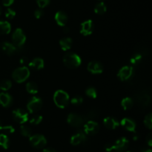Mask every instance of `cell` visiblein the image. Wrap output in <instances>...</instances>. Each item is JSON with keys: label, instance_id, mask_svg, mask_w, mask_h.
<instances>
[{"label": "cell", "instance_id": "obj_1", "mask_svg": "<svg viewBox=\"0 0 152 152\" xmlns=\"http://www.w3.org/2000/svg\"><path fill=\"white\" fill-rule=\"evenodd\" d=\"M69 95L64 90H57L53 95V101L56 107L61 109L65 108L69 103Z\"/></svg>", "mask_w": 152, "mask_h": 152}, {"label": "cell", "instance_id": "obj_2", "mask_svg": "<svg viewBox=\"0 0 152 152\" xmlns=\"http://www.w3.org/2000/svg\"><path fill=\"white\" fill-rule=\"evenodd\" d=\"M63 62L68 68L75 69L80 66L82 63V60L77 54L73 53V52H68L64 55Z\"/></svg>", "mask_w": 152, "mask_h": 152}, {"label": "cell", "instance_id": "obj_3", "mask_svg": "<svg viewBox=\"0 0 152 152\" xmlns=\"http://www.w3.org/2000/svg\"><path fill=\"white\" fill-rule=\"evenodd\" d=\"M129 144V141L126 137H121L118 139L114 144H107L105 145V148L106 151L111 152L112 151H116L121 152L126 150L128 148Z\"/></svg>", "mask_w": 152, "mask_h": 152}, {"label": "cell", "instance_id": "obj_4", "mask_svg": "<svg viewBox=\"0 0 152 152\" xmlns=\"http://www.w3.org/2000/svg\"><path fill=\"white\" fill-rule=\"evenodd\" d=\"M30 76V70L26 66H21L16 69L12 73V77L17 83L25 81Z\"/></svg>", "mask_w": 152, "mask_h": 152}, {"label": "cell", "instance_id": "obj_5", "mask_svg": "<svg viewBox=\"0 0 152 152\" xmlns=\"http://www.w3.org/2000/svg\"><path fill=\"white\" fill-rule=\"evenodd\" d=\"M12 41H13V44L17 49L21 48L25 44L26 41V36L21 28H16L13 31L12 34Z\"/></svg>", "mask_w": 152, "mask_h": 152}, {"label": "cell", "instance_id": "obj_6", "mask_svg": "<svg viewBox=\"0 0 152 152\" xmlns=\"http://www.w3.org/2000/svg\"><path fill=\"white\" fill-rule=\"evenodd\" d=\"M86 120L85 116L74 113H70L67 118L68 123L74 128H80V127L83 126L86 122Z\"/></svg>", "mask_w": 152, "mask_h": 152}, {"label": "cell", "instance_id": "obj_7", "mask_svg": "<svg viewBox=\"0 0 152 152\" xmlns=\"http://www.w3.org/2000/svg\"><path fill=\"white\" fill-rule=\"evenodd\" d=\"M29 142L31 146L35 148L40 149L42 148L47 144V139L45 137L41 134H34L30 137Z\"/></svg>", "mask_w": 152, "mask_h": 152}, {"label": "cell", "instance_id": "obj_8", "mask_svg": "<svg viewBox=\"0 0 152 152\" xmlns=\"http://www.w3.org/2000/svg\"><path fill=\"white\" fill-rule=\"evenodd\" d=\"M42 106V101L39 97H33L27 104V108L31 113H36L41 109Z\"/></svg>", "mask_w": 152, "mask_h": 152}, {"label": "cell", "instance_id": "obj_9", "mask_svg": "<svg viewBox=\"0 0 152 152\" xmlns=\"http://www.w3.org/2000/svg\"><path fill=\"white\" fill-rule=\"evenodd\" d=\"M134 75V69L131 66H125L119 70L117 73L119 79L122 81L129 80Z\"/></svg>", "mask_w": 152, "mask_h": 152}, {"label": "cell", "instance_id": "obj_10", "mask_svg": "<svg viewBox=\"0 0 152 152\" xmlns=\"http://www.w3.org/2000/svg\"><path fill=\"white\" fill-rule=\"evenodd\" d=\"M13 118L16 122L19 124H24L28 121V113L24 109L18 108L13 111Z\"/></svg>", "mask_w": 152, "mask_h": 152}, {"label": "cell", "instance_id": "obj_11", "mask_svg": "<svg viewBox=\"0 0 152 152\" xmlns=\"http://www.w3.org/2000/svg\"><path fill=\"white\" fill-rule=\"evenodd\" d=\"M99 124L94 120H88L84 124V132L86 135H94L99 131Z\"/></svg>", "mask_w": 152, "mask_h": 152}, {"label": "cell", "instance_id": "obj_12", "mask_svg": "<svg viewBox=\"0 0 152 152\" xmlns=\"http://www.w3.org/2000/svg\"><path fill=\"white\" fill-rule=\"evenodd\" d=\"M86 139H87V135L85 134L84 131H79L71 137L70 142L73 145H78L86 142Z\"/></svg>", "mask_w": 152, "mask_h": 152}, {"label": "cell", "instance_id": "obj_13", "mask_svg": "<svg viewBox=\"0 0 152 152\" xmlns=\"http://www.w3.org/2000/svg\"><path fill=\"white\" fill-rule=\"evenodd\" d=\"M88 70L92 74H100L103 71V66L99 61H91L87 66Z\"/></svg>", "mask_w": 152, "mask_h": 152}, {"label": "cell", "instance_id": "obj_14", "mask_svg": "<svg viewBox=\"0 0 152 152\" xmlns=\"http://www.w3.org/2000/svg\"><path fill=\"white\" fill-rule=\"evenodd\" d=\"M94 31V23L91 19H88L81 24L80 33L84 36L90 35Z\"/></svg>", "mask_w": 152, "mask_h": 152}, {"label": "cell", "instance_id": "obj_15", "mask_svg": "<svg viewBox=\"0 0 152 152\" xmlns=\"http://www.w3.org/2000/svg\"><path fill=\"white\" fill-rule=\"evenodd\" d=\"M54 19L56 22L57 23V25H59V26L62 27L65 26V25H66L68 20V15H67L64 11L56 12V14H55Z\"/></svg>", "mask_w": 152, "mask_h": 152}, {"label": "cell", "instance_id": "obj_16", "mask_svg": "<svg viewBox=\"0 0 152 152\" xmlns=\"http://www.w3.org/2000/svg\"><path fill=\"white\" fill-rule=\"evenodd\" d=\"M120 125L127 131H130V132H135L136 123L133 119H130V118H125L121 121Z\"/></svg>", "mask_w": 152, "mask_h": 152}, {"label": "cell", "instance_id": "obj_17", "mask_svg": "<svg viewBox=\"0 0 152 152\" xmlns=\"http://www.w3.org/2000/svg\"><path fill=\"white\" fill-rule=\"evenodd\" d=\"M1 49L7 55H13L17 51V48L13 43L9 42H3L1 44Z\"/></svg>", "mask_w": 152, "mask_h": 152}, {"label": "cell", "instance_id": "obj_18", "mask_svg": "<svg viewBox=\"0 0 152 152\" xmlns=\"http://www.w3.org/2000/svg\"><path fill=\"white\" fill-rule=\"evenodd\" d=\"M103 124L106 128L109 130H114L120 125V122L114 117H106L103 120Z\"/></svg>", "mask_w": 152, "mask_h": 152}, {"label": "cell", "instance_id": "obj_19", "mask_svg": "<svg viewBox=\"0 0 152 152\" xmlns=\"http://www.w3.org/2000/svg\"><path fill=\"white\" fill-rule=\"evenodd\" d=\"M13 103V98L7 92L0 93V104L4 107H8Z\"/></svg>", "mask_w": 152, "mask_h": 152}, {"label": "cell", "instance_id": "obj_20", "mask_svg": "<svg viewBox=\"0 0 152 152\" xmlns=\"http://www.w3.org/2000/svg\"><path fill=\"white\" fill-rule=\"evenodd\" d=\"M44 61L40 58H36L29 63V66L35 70H40L44 68Z\"/></svg>", "mask_w": 152, "mask_h": 152}, {"label": "cell", "instance_id": "obj_21", "mask_svg": "<svg viewBox=\"0 0 152 152\" xmlns=\"http://www.w3.org/2000/svg\"><path fill=\"white\" fill-rule=\"evenodd\" d=\"M72 39L71 37H64L59 40V46L63 51L69 50L72 46Z\"/></svg>", "mask_w": 152, "mask_h": 152}, {"label": "cell", "instance_id": "obj_22", "mask_svg": "<svg viewBox=\"0 0 152 152\" xmlns=\"http://www.w3.org/2000/svg\"><path fill=\"white\" fill-rule=\"evenodd\" d=\"M11 30V25L7 21H0V34H8Z\"/></svg>", "mask_w": 152, "mask_h": 152}, {"label": "cell", "instance_id": "obj_23", "mask_svg": "<svg viewBox=\"0 0 152 152\" xmlns=\"http://www.w3.org/2000/svg\"><path fill=\"white\" fill-rule=\"evenodd\" d=\"M134 101L130 97H126L121 101V106L125 110H130L133 107Z\"/></svg>", "mask_w": 152, "mask_h": 152}, {"label": "cell", "instance_id": "obj_24", "mask_svg": "<svg viewBox=\"0 0 152 152\" xmlns=\"http://www.w3.org/2000/svg\"><path fill=\"white\" fill-rule=\"evenodd\" d=\"M106 5L103 2H99L95 5L94 12L98 15H102L106 12Z\"/></svg>", "mask_w": 152, "mask_h": 152}, {"label": "cell", "instance_id": "obj_25", "mask_svg": "<svg viewBox=\"0 0 152 152\" xmlns=\"http://www.w3.org/2000/svg\"><path fill=\"white\" fill-rule=\"evenodd\" d=\"M0 146L4 149H7L10 146V139L7 136L4 134H0Z\"/></svg>", "mask_w": 152, "mask_h": 152}, {"label": "cell", "instance_id": "obj_26", "mask_svg": "<svg viewBox=\"0 0 152 152\" xmlns=\"http://www.w3.org/2000/svg\"><path fill=\"white\" fill-rule=\"evenodd\" d=\"M26 90L30 94H36L38 92V86L37 83L34 82H28L26 84Z\"/></svg>", "mask_w": 152, "mask_h": 152}, {"label": "cell", "instance_id": "obj_27", "mask_svg": "<svg viewBox=\"0 0 152 152\" xmlns=\"http://www.w3.org/2000/svg\"><path fill=\"white\" fill-rule=\"evenodd\" d=\"M20 133L23 137H30L32 135L31 128L27 125H22L20 127Z\"/></svg>", "mask_w": 152, "mask_h": 152}, {"label": "cell", "instance_id": "obj_28", "mask_svg": "<svg viewBox=\"0 0 152 152\" xmlns=\"http://www.w3.org/2000/svg\"><path fill=\"white\" fill-rule=\"evenodd\" d=\"M12 86V83L9 80H4L0 82V89L3 91H7Z\"/></svg>", "mask_w": 152, "mask_h": 152}, {"label": "cell", "instance_id": "obj_29", "mask_svg": "<svg viewBox=\"0 0 152 152\" xmlns=\"http://www.w3.org/2000/svg\"><path fill=\"white\" fill-rule=\"evenodd\" d=\"M86 94L91 98H96L97 93H96V90L94 87H88L86 90Z\"/></svg>", "mask_w": 152, "mask_h": 152}, {"label": "cell", "instance_id": "obj_30", "mask_svg": "<svg viewBox=\"0 0 152 152\" xmlns=\"http://www.w3.org/2000/svg\"><path fill=\"white\" fill-rule=\"evenodd\" d=\"M141 60H142V55L139 53H136L131 58L130 63L132 65H137L140 62Z\"/></svg>", "mask_w": 152, "mask_h": 152}, {"label": "cell", "instance_id": "obj_31", "mask_svg": "<svg viewBox=\"0 0 152 152\" xmlns=\"http://www.w3.org/2000/svg\"><path fill=\"white\" fill-rule=\"evenodd\" d=\"M140 103L143 106H147L148 105L150 102V96L148 95V94H144V95H142L139 98Z\"/></svg>", "mask_w": 152, "mask_h": 152}, {"label": "cell", "instance_id": "obj_32", "mask_svg": "<svg viewBox=\"0 0 152 152\" xmlns=\"http://www.w3.org/2000/svg\"><path fill=\"white\" fill-rule=\"evenodd\" d=\"M144 125L146 128H148V129L151 130L152 128V114L151 113H148V115H146L144 119Z\"/></svg>", "mask_w": 152, "mask_h": 152}, {"label": "cell", "instance_id": "obj_33", "mask_svg": "<svg viewBox=\"0 0 152 152\" xmlns=\"http://www.w3.org/2000/svg\"><path fill=\"white\" fill-rule=\"evenodd\" d=\"M42 121V116H40V115H35V116L31 118L30 123L34 125H37L41 123Z\"/></svg>", "mask_w": 152, "mask_h": 152}, {"label": "cell", "instance_id": "obj_34", "mask_svg": "<svg viewBox=\"0 0 152 152\" xmlns=\"http://www.w3.org/2000/svg\"><path fill=\"white\" fill-rule=\"evenodd\" d=\"M97 111H96L95 110H91L88 112L85 118H86V119H88V120H94V119L97 117Z\"/></svg>", "mask_w": 152, "mask_h": 152}, {"label": "cell", "instance_id": "obj_35", "mask_svg": "<svg viewBox=\"0 0 152 152\" xmlns=\"http://www.w3.org/2000/svg\"><path fill=\"white\" fill-rule=\"evenodd\" d=\"M71 104H74V105L79 106V105H80V104H83V97L77 95V96L74 97V98L71 100Z\"/></svg>", "mask_w": 152, "mask_h": 152}, {"label": "cell", "instance_id": "obj_36", "mask_svg": "<svg viewBox=\"0 0 152 152\" xmlns=\"http://www.w3.org/2000/svg\"><path fill=\"white\" fill-rule=\"evenodd\" d=\"M16 16V12L13 10V9L8 8L5 12V16L9 19H12L15 17Z\"/></svg>", "mask_w": 152, "mask_h": 152}, {"label": "cell", "instance_id": "obj_37", "mask_svg": "<svg viewBox=\"0 0 152 152\" xmlns=\"http://www.w3.org/2000/svg\"><path fill=\"white\" fill-rule=\"evenodd\" d=\"M37 4L40 8H44L46 6H48L50 3V0H36Z\"/></svg>", "mask_w": 152, "mask_h": 152}, {"label": "cell", "instance_id": "obj_38", "mask_svg": "<svg viewBox=\"0 0 152 152\" xmlns=\"http://www.w3.org/2000/svg\"><path fill=\"white\" fill-rule=\"evenodd\" d=\"M1 131H3L4 132L7 133V134H12L14 132V128L11 125H7V126H2Z\"/></svg>", "mask_w": 152, "mask_h": 152}, {"label": "cell", "instance_id": "obj_39", "mask_svg": "<svg viewBox=\"0 0 152 152\" xmlns=\"http://www.w3.org/2000/svg\"><path fill=\"white\" fill-rule=\"evenodd\" d=\"M34 16L37 19H40L43 16V11L42 9H37L34 12Z\"/></svg>", "mask_w": 152, "mask_h": 152}, {"label": "cell", "instance_id": "obj_40", "mask_svg": "<svg viewBox=\"0 0 152 152\" xmlns=\"http://www.w3.org/2000/svg\"><path fill=\"white\" fill-rule=\"evenodd\" d=\"M14 0H2V4L5 7H9L13 3Z\"/></svg>", "mask_w": 152, "mask_h": 152}, {"label": "cell", "instance_id": "obj_41", "mask_svg": "<svg viewBox=\"0 0 152 152\" xmlns=\"http://www.w3.org/2000/svg\"><path fill=\"white\" fill-rule=\"evenodd\" d=\"M146 141H147V143H148V145H149V147H151L152 145V137H151V134H149V135L148 136V137L146 138Z\"/></svg>", "mask_w": 152, "mask_h": 152}, {"label": "cell", "instance_id": "obj_42", "mask_svg": "<svg viewBox=\"0 0 152 152\" xmlns=\"http://www.w3.org/2000/svg\"><path fill=\"white\" fill-rule=\"evenodd\" d=\"M19 62H20L21 64L24 65V64L28 63V58H27L26 57H22V58L20 59V61H19Z\"/></svg>", "mask_w": 152, "mask_h": 152}, {"label": "cell", "instance_id": "obj_43", "mask_svg": "<svg viewBox=\"0 0 152 152\" xmlns=\"http://www.w3.org/2000/svg\"><path fill=\"white\" fill-rule=\"evenodd\" d=\"M42 152H56V151L53 148H45L43 149Z\"/></svg>", "mask_w": 152, "mask_h": 152}, {"label": "cell", "instance_id": "obj_44", "mask_svg": "<svg viewBox=\"0 0 152 152\" xmlns=\"http://www.w3.org/2000/svg\"><path fill=\"white\" fill-rule=\"evenodd\" d=\"M69 31H70L69 28H68V27H65V26L63 27V32L65 33V34H68V33H69Z\"/></svg>", "mask_w": 152, "mask_h": 152}, {"label": "cell", "instance_id": "obj_45", "mask_svg": "<svg viewBox=\"0 0 152 152\" xmlns=\"http://www.w3.org/2000/svg\"><path fill=\"white\" fill-rule=\"evenodd\" d=\"M142 152H152L151 148H144L142 149Z\"/></svg>", "mask_w": 152, "mask_h": 152}, {"label": "cell", "instance_id": "obj_46", "mask_svg": "<svg viewBox=\"0 0 152 152\" xmlns=\"http://www.w3.org/2000/svg\"><path fill=\"white\" fill-rule=\"evenodd\" d=\"M138 139V135H135L134 137H133V139L134 140H137Z\"/></svg>", "mask_w": 152, "mask_h": 152}, {"label": "cell", "instance_id": "obj_47", "mask_svg": "<svg viewBox=\"0 0 152 152\" xmlns=\"http://www.w3.org/2000/svg\"><path fill=\"white\" fill-rule=\"evenodd\" d=\"M1 128H2V126H1V121H0V131H1Z\"/></svg>", "mask_w": 152, "mask_h": 152}, {"label": "cell", "instance_id": "obj_48", "mask_svg": "<svg viewBox=\"0 0 152 152\" xmlns=\"http://www.w3.org/2000/svg\"><path fill=\"white\" fill-rule=\"evenodd\" d=\"M1 7H0V15H1Z\"/></svg>", "mask_w": 152, "mask_h": 152}, {"label": "cell", "instance_id": "obj_49", "mask_svg": "<svg viewBox=\"0 0 152 152\" xmlns=\"http://www.w3.org/2000/svg\"><path fill=\"white\" fill-rule=\"evenodd\" d=\"M126 152H132V151H126Z\"/></svg>", "mask_w": 152, "mask_h": 152}]
</instances>
